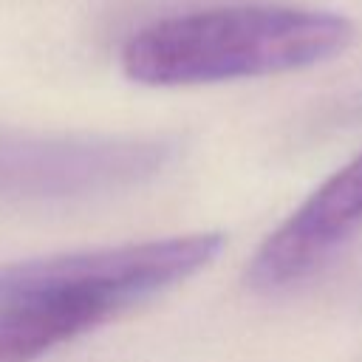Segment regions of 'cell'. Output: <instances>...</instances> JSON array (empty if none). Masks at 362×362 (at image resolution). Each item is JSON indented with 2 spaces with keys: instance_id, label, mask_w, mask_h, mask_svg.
<instances>
[{
  "instance_id": "277c9868",
  "label": "cell",
  "mask_w": 362,
  "mask_h": 362,
  "mask_svg": "<svg viewBox=\"0 0 362 362\" xmlns=\"http://www.w3.org/2000/svg\"><path fill=\"white\" fill-rule=\"evenodd\" d=\"M362 226V153L328 175L255 252L246 283L283 291L320 272Z\"/></svg>"
},
{
  "instance_id": "7a4b0ae2",
  "label": "cell",
  "mask_w": 362,
  "mask_h": 362,
  "mask_svg": "<svg viewBox=\"0 0 362 362\" xmlns=\"http://www.w3.org/2000/svg\"><path fill=\"white\" fill-rule=\"evenodd\" d=\"M351 37L345 17L317 8H201L139 28L122 48V71L150 88L274 76L337 57Z\"/></svg>"
},
{
  "instance_id": "3957f363",
  "label": "cell",
  "mask_w": 362,
  "mask_h": 362,
  "mask_svg": "<svg viewBox=\"0 0 362 362\" xmlns=\"http://www.w3.org/2000/svg\"><path fill=\"white\" fill-rule=\"evenodd\" d=\"M164 136H51L0 130V204L40 206L144 187L175 158Z\"/></svg>"
},
{
  "instance_id": "6da1fadb",
  "label": "cell",
  "mask_w": 362,
  "mask_h": 362,
  "mask_svg": "<svg viewBox=\"0 0 362 362\" xmlns=\"http://www.w3.org/2000/svg\"><path fill=\"white\" fill-rule=\"evenodd\" d=\"M221 249V235L195 232L3 263L0 362L40 359L198 274Z\"/></svg>"
}]
</instances>
